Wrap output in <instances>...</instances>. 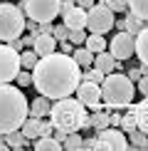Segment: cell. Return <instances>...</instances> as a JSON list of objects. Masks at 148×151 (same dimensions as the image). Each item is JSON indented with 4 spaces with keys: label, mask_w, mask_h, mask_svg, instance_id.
Wrapping results in <instances>:
<instances>
[{
    "label": "cell",
    "mask_w": 148,
    "mask_h": 151,
    "mask_svg": "<svg viewBox=\"0 0 148 151\" xmlns=\"http://www.w3.org/2000/svg\"><path fill=\"white\" fill-rule=\"evenodd\" d=\"M32 84L37 92L49 99H64L77 92L82 84V67L72 55L52 52L47 57H40L37 67L32 70Z\"/></svg>",
    "instance_id": "6da1fadb"
},
{
    "label": "cell",
    "mask_w": 148,
    "mask_h": 151,
    "mask_svg": "<svg viewBox=\"0 0 148 151\" xmlns=\"http://www.w3.org/2000/svg\"><path fill=\"white\" fill-rule=\"evenodd\" d=\"M30 116V102L22 89L12 84H0V134L22 129L25 119Z\"/></svg>",
    "instance_id": "7a4b0ae2"
},
{
    "label": "cell",
    "mask_w": 148,
    "mask_h": 151,
    "mask_svg": "<svg viewBox=\"0 0 148 151\" xmlns=\"http://www.w3.org/2000/svg\"><path fill=\"white\" fill-rule=\"evenodd\" d=\"M49 119H52L54 129H64L67 134L79 129H89V116H86V106L79 102L77 97H64V99H54L52 111H49Z\"/></svg>",
    "instance_id": "3957f363"
},
{
    "label": "cell",
    "mask_w": 148,
    "mask_h": 151,
    "mask_svg": "<svg viewBox=\"0 0 148 151\" xmlns=\"http://www.w3.org/2000/svg\"><path fill=\"white\" fill-rule=\"evenodd\" d=\"M136 97V82L128 79V74L123 72H111L104 77L101 82V99H104V106L111 111V109H128V104L133 102Z\"/></svg>",
    "instance_id": "277c9868"
},
{
    "label": "cell",
    "mask_w": 148,
    "mask_h": 151,
    "mask_svg": "<svg viewBox=\"0 0 148 151\" xmlns=\"http://www.w3.org/2000/svg\"><path fill=\"white\" fill-rule=\"evenodd\" d=\"M25 12L17 5L10 3H0V42H12L20 40L25 27H27V20H25Z\"/></svg>",
    "instance_id": "5b68a950"
},
{
    "label": "cell",
    "mask_w": 148,
    "mask_h": 151,
    "mask_svg": "<svg viewBox=\"0 0 148 151\" xmlns=\"http://www.w3.org/2000/svg\"><path fill=\"white\" fill-rule=\"evenodd\" d=\"M22 12L35 22H52L57 15H62V0H22Z\"/></svg>",
    "instance_id": "8992f818"
},
{
    "label": "cell",
    "mask_w": 148,
    "mask_h": 151,
    "mask_svg": "<svg viewBox=\"0 0 148 151\" xmlns=\"http://www.w3.org/2000/svg\"><path fill=\"white\" fill-rule=\"evenodd\" d=\"M116 25V17H114V10L109 8L104 0H99L91 10H86V27L96 35H104L109 32L111 27Z\"/></svg>",
    "instance_id": "52a82bcc"
},
{
    "label": "cell",
    "mask_w": 148,
    "mask_h": 151,
    "mask_svg": "<svg viewBox=\"0 0 148 151\" xmlns=\"http://www.w3.org/2000/svg\"><path fill=\"white\" fill-rule=\"evenodd\" d=\"M22 65H20V52L10 45H0V84H10L17 79Z\"/></svg>",
    "instance_id": "ba28073f"
},
{
    "label": "cell",
    "mask_w": 148,
    "mask_h": 151,
    "mask_svg": "<svg viewBox=\"0 0 148 151\" xmlns=\"http://www.w3.org/2000/svg\"><path fill=\"white\" fill-rule=\"evenodd\" d=\"M109 52L114 55L119 62L131 60L136 55V35H131L128 30H121V32L114 35V40L109 42Z\"/></svg>",
    "instance_id": "9c48e42d"
},
{
    "label": "cell",
    "mask_w": 148,
    "mask_h": 151,
    "mask_svg": "<svg viewBox=\"0 0 148 151\" xmlns=\"http://www.w3.org/2000/svg\"><path fill=\"white\" fill-rule=\"evenodd\" d=\"M131 144H128L123 129H114V127H106L99 131L96 136V149H104V151H126Z\"/></svg>",
    "instance_id": "30bf717a"
},
{
    "label": "cell",
    "mask_w": 148,
    "mask_h": 151,
    "mask_svg": "<svg viewBox=\"0 0 148 151\" xmlns=\"http://www.w3.org/2000/svg\"><path fill=\"white\" fill-rule=\"evenodd\" d=\"M77 99L82 102L86 109L96 111V109H104V99H101V84H96V82H86L82 79V84L77 87Z\"/></svg>",
    "instance_id": "8fae6325"
},
{
    "label": "cell",
    "mask_w": 148,
    "mask_h": 151,
    "mask_svg": "<svg viewBox=\"0 0 148 151\" xmlns=\"http://www.w3.org/2000/svg\"><path fill=\"white\" fill-rule=\"evenodd\" d=\"M62 22L69 30H86V10L79 5L62 3Z\"/></svg>",
    "instance_id": "7c38bea8"
},
{
    "label": "cell",
    "mask_w": 148,
    "mask_h": 151,
    "mask_svg": "<svg viewBox=\"0 0 148 151\" xmlns=\"http://www.w3.org/2000/svg\"><path fill=\"white\" fill-rule=\"evenodd\" d=\"M57 47H59V42H57V37L54 35H49V32H40L35 37V45L32 50L40 57H47V55H52V52H57Z\"/></svg>",
    "instance_id": "4fadbf2b"
},
{
    "label": "cell",
    "mask_w": 148,
    "mask_h": 151,
    "mask_svg": "<svg viewBox=\"0 0 148 151\" xmlns=\"http://www.w3.org/2000/svg\"><path fill=\"white\" fill-rule=\"evenodd\" d=\"M91 67H96V70H101L104 74H111V72H116V57L111 52H99V55H94V65Z\"/></svg>",
    "instance_id": "5bb4252c"
},
{
    "label": "cell",
    "mask_w": 148,
    "mask_h": 151,
    "mask_svg": "<svg viewBox=\"0 0 148 151\" xmlns=\"http://www.w3.org/2000/svg\"><path fill=\"white\" fill-rule=\"evenodd\" d=\"M49 111H52V99L45 97V94H40L37 99H32L30 102V114L32 116H49Z\"/></svg>",
    "instance_id": "9a60e30c"
},
{
    "label": "cell",
    "mask_w": 148,
    "mask_h": 151,
    "mask_svg": "<svg viewBox=\"0 0 148 151\" xmlns=\"http://www.w3.org/2000/svg\"><path fill=\"white\" fill-rule=\"evenodd\" d=\"M22 134L27 136L30 141H35L37 136L42 134V119H40V116H32V114H30L27 119H25V124H22Z\"/></svg>",
    "instance_id": "2e32d148"
},
{
    "label": "cell",
    "mask_w": 148,
    "mask_h": 151,
    "mask_svg": "<svg viewBox=\"0 0 148 151\" xmlns=\"http://www.w3.org/2000/svg\"><path fill=\"white\" fill-rule=\"evenodd\" d=\"M136 57L143 65H148V25L136 35Z\"/></svg>",
    "instance_id": "e0dca14e"
},
{
    "label": "cell",
    "mask_w": 148,
    "mask_h": 151,
    "mask_svg": "<svg viewBox=\"0 0 148 151\" xmlns=\"http://www.w3.org/2000/svg\"><path fill=\"white\" fill-rule=\"evenodd\" d=\"M89 124H91V127H94L96 131H101V129L111 127V116H109V111H104V109H96V111H91V116H89Z\"/></svg>",
    "instance_id": "ac0fdd59"
},
{
    "label": "cell",
    "mask_w": 148,
    "mask_h": 151,
    "mask_svg": "<svg viewBox=\"0 0 148 151\" xmlns=\"http://www.w3.org/2000/svg\"><path fill=\"white\" fill-rule=\"evenodd\" d=\"M32 146H35L37 151H59V149H64L57 139H54V136H37Z\"/></svg>",
    "instance_id": "d6986e66"
},
{
    "label": "cell",
    "mask_w": 148,
    "mask_h": 151,
    "mask_svg": "<svg viewBox=\"0 0 148 151\" xmlns=\"http://www.w3.org/2000/svg\"><path fill=\"white\" fill-rule=\"evenodd\" d=\"M106 45H109V42L104 40V35H96V32H91L89 37H86V42H84V47L89 50V52H94V55L104 52V50H106Z\"/></svg>",
    "instance_id": "ffe728a7"
},
{
    "label": "cell",
    "mask_w": 148,
    "mask_h": 151,
    "mask_svg": "<svg viewBox=\"0 0 148 151\" xmlns=\"http://www.w3.org/2000/svg\"><path fill=\"white\" fill-rule=\"evenodd\" d=\"M5 141H8V146H10V149L20 151V149L27 146V141H30V139L22 134V129H17V131H10V134H5Z\"/></svg>",
    "instance_id": "44dd1931"
},
{
    "label": "cell",
    "mask_w": 148,
    "mask_h": 151,
    "mask_svg": "<svg viewBox=\"0 0 148 151\" xmlns=\"http://www.w3.org/2000/svg\"><path fill=\"white\" fill-rule=\"evenodd\" d=\"M119 127L126 131V134H131L133 129H138V122H136V104H133V102L128 104V114L121 116V124H119Z\"/></svg>",
    "instance_id": "7402d4cb"
},
{
    "label": "cell",
    "mask_w": 148,
    "mask_h": 151,
    "mask_svg": "<svg viewBox=\"0 0 148 151\" xmlns=\"http://www.w3.org/2000/svg\"><path fill=\"white\" fill-rule=\"evenodd\" d=\"M136 122H138V129L148 134V97L141 104H136Z\"/></svg>",
    "instance_id": "603a6c76"
},
{
    "label": "cell",
    "mask_w": 148,
    "mask_h": 151,
    "mask_svg": "<svg viewBox=\"0 0 148 151\" xmlns=\"http://www.w3.org/2000/svg\"><path fill=\"white\" fill-rule=\"evenodd\" d=\"M37 62H40V55H37L32 47L20 52V65H22V70H30V72H32L35 67H37Z\"/></svg>",
    "instance_id": "cb8c5ba5"
},
{
    "label": "cell",
    "mask_w": 148,
    "mask_h": 151,
    "mask_svg": "<svg viewBox=\"0 0 148 151\" xmlns=\"http://www.w3.org/2000/svg\"><path fill=\"white\" fill-rule=\"evenodd\" d=\"M72 57L77 60L79 67H91V65H94V52H89L86 47H77L72 52Z\"/></svg>",
    "instance_id": "d4e9b609"
},
{
    "label": "cell",
    "mask_w": 148,
    "mask_h": 151,
    "mask_svg": "<svg viewBox=\"0 0 148 151\" xmlns=\"http://www.w3.org/2000/svg\"><path fill=\"white\" fill-rule=\"evenodd\" d=\"M128 12L148 22V0H128Z\"/></svg>",
    "instance_id": "484cf974"
},
{
    "label": "cell",
    "mask_w": 148,
    "mask_h": 151,
    "mask_svg": "<svg viewBox=\"0 0 148 151\" xmlns=\"http://www.w3.org/2000/svg\"><path fill=\"white\" fill-rule=\"evenodd\" d=\"M128 141H131L133 149H148V134L141 129H133L131 134H128Z\"/></svg>",
    "instance_id": "4316f807"
},
{
    "label": "cell",
    "mask_w": 148,
    "mask_h": 151,
    "mask_svg": "<svg viewBox=\"0 0 148 151\" xmlns=\"http://www.w3.org/2000/svg\"><path fill=\"white\" fill-rule=\"evenodd\" d=\"M143 27H146V20L136 17L133 12H128V15H126V30H128L131 35H138V32H141Z\"/></svg>",
    "instance_id": "83f0119b"
},
{
    "label": "cell",
    "mask_w": 148,
    "mask_h": 151,
    "mask_svg": "<svg viewBox=\"0 0 148 151\" xmlns=\"http://www.w3.org/2000/svg\"><path fill=\"white\" fill-rule=\"evenodd\" d=\"M82 136H79V131H72V134H67V139H64V144H62V146H64L67 151H79L82 149Z\"/></svg>",
    "instance_id": "f1b7e54d"
},
{
    "label": "cell",
    "mask_w": 148,
    "mask_h": 151,
    "mask_svg": "<svg viewBox=\"0 0 148 151\" xmlns=\"http://www.w3.org/2000/svg\"><path fill=\"white\" fill-rule=\"evenodd\" d=\"M104 74L101 70H96V67H86V72H82V79H86V82H96V84H101L104 82Z\"/></svg>",
    "instance_id": "f546056e"
},
{
    "label": "cell",
    "mask_w": 148,
    "mask_h": 151,
    "mask_svg": "<svg viewBox=\"0 0 148 151\" xmlns=\"http://www.w3.org/2000/svg\"><path fill=\"white\" fill-rule=\"evenodd\" d=\"M86 30H69V42L72 45H84L86 42Z\"/></svg>",
    "instance_id": "4dcf8cb0"
},
{
    "label": "cell",
    "mask_w": 148,
    "mask_h": 151,
    "mask_svg": "<svg viewBox=\"0 0 148 151\" xmlns=\"http://www.w3.org/2000/svg\"><path fill=\"white\" fill-rule=\"evenodd\" d=\"M52 35L57 37V42H62V40H69V27H67L64 22H62V25H54Z\"/></svg>",
    "instance_id": "1f68e13d"
},
{
    "label": "cell",
    "mask_w": 148,
    "mask_h": 151,
    "mask_svg": "<svg viewBox=\"0 0 148 151\" xmlns=\"http://www.w3.org/2000/svg\"><path fill=\"white\" fill-rule=\"evenodd\" d=\"M114 12H126L128 10V0H104Z\"/></svg>",
    "instance_id": "d6a6232c"
},
{
    "label": "cell",
    "mask_w": 148,
    "mask_h": 151,
    "mask_svg": "<svg viewBox=\"0 0 148 151\" xmlns=\"http://www.w3.org/2000/svg\"><path fill=\"white\" fill-rule=\"evenodd\" d=\"M17 84H20V87H27V84H32V72H30V70H20V74H17Z\"/></svg>",
    "instance_id": "836d02e7"
},
{
    "label": "cell",
    "mask_w": 148,
    "mask_h": 151,
    "mask_svg": "<svg viewBox=\"0 0 148 151\" xmlns=\"http://www.w3.org/2000/svg\"><path fill=\"white\" fill-rule=\"evenodd\" d=\"M136 84H138L136 89H138L141 94H143V97H148V74H143V77H141L138 82H136Z\"/></svg>",
    "instance_id": "e575fe53"
},
{
    "label": "cell",
    "mask_w": 148,
    "mask_h": 151,
    "mask_svg": "<svg viewBox=\"0 0 148 151\" xmlns=\"http://www.w3.org/2000/svg\"><path fill=\"white\" fill-rule=\"evenodd\" d=\"M59 50H62L64 55H72V52H74V45H72L69 40H62V42H59Z\"/></svg>",
    "instance_id": "d590c367"
},
{
    "label": "cell",
    "mask_w": 148,
    "mask_h": 151,
    "mask_svg": "<svg viewBox=\"0 0 148 151\" xmlns=\"http://www.w3.org/2000/svg\"><path fill=\"white\" fill-rule=\"evenodd\" d=\"M143 74H141V67H133V70H128V79H133V82H138Z\"/></svg>",
    "instance_id": "8d00e7d4"
},
{
    "label": "cell",
    "mask_w": 148,
    "mask_h": 151,
    "mask_svg": "<svg viewBox=\"0 0 148 151\" xmlns=\"http://www.w3.org/2000/svg\"><path fill=\"white\" fill-rule=\"evenodd\" d=\"M82 149L94 151V149H96V139H84V141H82Z\"/></svg>",
    "instance_id": "74e56055"
},
{
    "label": "cell",
    "mask_w": 148,
    "mask_h": 151,
    "mask_svg": "<svg viewBox=\"0 0 148 151\" xmlns=\"http://www.w3.org/2000/svg\"><path fill=\"white\" fill-rule=\"evenodd\" d=\"M52 136H54V139H57L59 144H64V139H67V131H64V129H54V134H52Z\"/></svg>",
    "instance_id": "f35d334b"
},
{
    "label": "cell",
    "mask_w": 148,
    "mask_h": 151,
    "mask_svg": "<svg viewBox=\"0 0 148 151\" xmlns=\"http://www.w3.org/2000/svg\"><path fill=\"white\" fill-rule=\"evenodd\" d=\"M79 8H84V10H91V8H94V5H96V0H79Z\"/></svg>",
    "instance_id": "ab89813d"
},
{
    "label": "cell",
    "mask_w": 148,
    "mask_h": 151,
    "mask_svg": "<svg viewBox=\"0 0 148 151\" xmlns=\"http://www.w3.org/2000/svg\"><path fill=\"white\" fill-rule=\"evenodd\" d=\"M22 40V47H32L35 45V35H27V37H20Z\"/></svg>",
    "instance_id": "60d3db41"
},
{
    "label": "cell",
    "mask_w": 148,
    "mask_h": 151,
    "mask_svg": "<svg viewBox=\"0 0 148 151\" xmlns=\"http://www.w3.org/2000/svg\"><path fill=\"white\" fill-rule=\"evenodd\" d=\"M111 116V127H119L121 124V114H109Z\"/></svg>",
    "instance_id": "b9f144b4"
},
{
    "label": "cell",
    "mask_w": 148,
    "mask_h": 151,
    "mask_svg": "<svg viewBox=\"0 0 148 151\" xmlns=\"http://www.w3.org/2000/svg\"><path fill=\"white\" fill-rule=\"evenodd\" d=\"M114 27L119 30V32H121V30H126V20H116V25H114Z\"/></svg>",
    "instance_id": "7bdbcfd3"
},
{
    "label": "cell",
    "mask_w": 148,
    "mask_h": 151,
    "mask_svg": "<svg viewBox=\"0 0 148 151\" xmlns=\"http://www.w3.org/2000/svg\"><path fill=\"white\" fill-rule=\"evenodd\" d=\"M141 74H148V65H143V62H141Z\"/></svg>",
    "instance_id": "ee69618b"
},
{
    "label": "cell",
    "mask_w": 148,
    "mask_h": 151,
    "mask_svg": "<svg viewBox=\"0 0 148 151\" xmlns=\"http://www.w3.org/2000/svg\"><path fill=\"white\" fill-rule=\"evenodd\" d=\"M64 3H67V5H77L79 0H64Z\"/></svg>",
    "instance_id": "f6af8a7d"
}]
</instances>
